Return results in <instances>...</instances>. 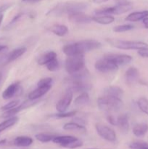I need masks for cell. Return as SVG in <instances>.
<instances>
[{"label":"cell","instance_id":"6da1fadb","mask_svg":"<svg viewBox=\"0 0 148 149\" xmlns=\"http://www.w3.org/2000/svg\"><path fill=\"white\" fill-rule=\"evenodd\" d=\"M89 73L86 68L81 72L71 76L68 80H66L68 90L73 93H84L90 90L92 87L89 80Z\"/></svg>","mask_w":148,"mask_h":149},{"label":"cell","instance_id":"7a4b0ae2","mask_svg":"<svg viewBox=\"0 0 148 149\" xmlns=\"http://www.w3.org/2000/svg\"><path fill=\"white\" fill-rule=\"evenodd\" d=\"M101 46V43L98 41L94 39H85L65 45L62 48V51L67 56H72L99 49Z\"/></svg>","mask_w":148,"mask_h":149},{"label":"cell","instance_id":"3957f363","mask_svg":"<svg viewBox=\"0 0 148 149\" xmlns=\"http://www.w3.org/2000/svg\"><path fill=\"white\" fill-rule=\"evenodd\" d=\"M87 8V4L84 2H76V1H67V2L59 3L55 7L51 9L46 15H47L59 16L63 14H72L75 13L83 12Z\"/></svg>","mask_w":148,"mask_h":149},{"label":"cell","instance_id":"277c9868","mask_svg":"<svg viewBox=\"0 0 148 149\" xmlns=\"http://www.w3.org/2000/svg\"><path fill=\"white\" fill-rule=\"evenodd\" d=\"M97 105L100 110L105 112H117L121 109L123 103L121 98L110 96H103L97 100Z\"/></svg>","mask_w":148,"mask_h":149},{"label":"cell","instance_id":"5b68a950","mask_svg":"<svg viewBox=\"0 0 148 149\" xmlns=\"http://www.w3.org/2000/svg\"><path fill=\"white\" fill-rule=\"evenodd\" d=\"M65 68L71 76L75 75L85 69V59L84 54L68 56L65 60Z\"/></svg>","mask_w":148,"mask_h":149},{"label":"cell","instance_id":"8992f818","mask_svg":"<svg viewBox=\"0 0 148 149\" xmlns=\"http://www.w3.org/2000/svg\"><path fill=\"white\" fill-rule=\"evenodd\" d=\"M132 9V5L130 3H121L117 4L115 6L106 8L101 9V10H96L94 12L96 15H121L130 11Z\"/></svg>","mask_w":148,"mask_h":149},{"label":"cell","instance_id":"52a82bcc","mask_svg":"<svg viewBox=\"0 0 148 149\" xmlns=\"http://www.w3.org/2000/svg\"><path fill=\"white\" fill-rule=\"evenodd\" d=\"M110 43L116 48L120 49H140L142 48L147 47L148 45L143 42L137 41H124V40H113Z\"/></svg>","mask_w":148,"mask_h":149},{"label":"cell","instance_id":"ba28073f","mask_svg":"<svg viewBox=\"0 0 148 149\" xmlns=\"http://www.w3.org/2000/svg\"><path fill=\"white\" fill-rule=\"evenodd\" d=\"M95 127L97 133L102 138L109 142H115L116 141V133L113 129L100 123L97 124Z\"/></svg>","mask_w":148,"mask_h":149},{"label":"cell","instance_id":"9c48e42d","mask_svg":"<svg viewBox=\"0 0 148 149\" xmlns=\"http://www.w3.org/2000/svg\"><path fill=\"white\" fill-rule=\"evenodd\" d=\"M96 69L102 73H108L116 71L118 68V65L113 61L103 57L102 59H100L95 63L94 65Z\"/></svg>","mask_w":148,"mask_h":149},{"label":"cell","instance_id":"30bf717a","mask_svg":"<svg viewBox=\"0 0 148 149\" xmlns=\"http://www.w3.org/2000/svg\"><path fill=\"white\" fill-rule=\"evenodd\" d=\"M73 93L71 90H68L63 97L57 102L56 105V109L59 113H63V112L66 111L72 102Z\"/></svg>","mask_w":148,"mask_h":149},{"label":"cell","instance_id":"8fae6325","mask_svg":"<svg viewBox=\"0 0 148 149\" xmlns=\"http://www.w3.org/2000/svg\"><path fill=\"white\" fill-rule=\"evenodd\" d=\"M104 58L113 61L118 66L129 64L132 61L131 56L129 55H125V54H106L104 55Z\"/></svg>","mask_w":148,"mask_h":149},{"label":"cell","instance_id":"7c38bea8","mask_svg":"<svg viewBox=\"0 0 148 149\" xmlns=\"http://www.w3.org/2000/svg\"><path fill=\"white\" fill-rule=\"evenodd\" d=\"M68 20L71 23H78V24H86V23H90L91 21H93L92 17L84 14L83 12L69 14L68 15Z\"/></svg>","mask_w":148,"mask_h":149},{"label":"cell","instance_id":"4fadbf2b","mask_svg":"<svg viewBox=\"0 0 148 149\" xmlns=\"http://www.w3.org/2000/svg\"><path fill=\"white\" fill-rule=\"evenodd\" d=\"M31 101H33V100H29L28 101H26L24 102V103H21L20 106H16V107L14 108V109H10V110L6 111H4V113H3V114L1 115V117L4 118V119H8V118L15 116V115H16L20 111H21L24 110L25 109H26V108L29 107V106H31L32 105L34 104V103Z\"/></svg>","mask_w":148,"mask_h":149},{"label":"cell","instance_id":"5bb4252c","mask_svg":"<svg viewBox=\"0 0 148 149\" xmlns=\"http://www.w3.org/2000/svg\"><path fill=\"white\" fill-rule=\"evenodd\" d=\"M139 77V73L137 68H134V67H131L126 72V84L129 86L133 85L137 82Z\"/></svg>","mask_w":148,"mask_h":149},{"label":"cell","instance_id":"9a60e30c","mask_svg":"<svg viewBox=\"0 0 148 149\" xmlns=\"http://www.w3.org/2000/svg\"><path fill=\"white\" fill-rule=\"evenodd\" d=\"M52 88V85L42 86V87H38L36 90H33L28 94V100H36L37 99L40 98L42 96L44 95L50 89Z\"/></svg>","mask_w":148,"mask_h":149},{"label":"cell","instance_id":"2e32d148","mask_svg":"<svg viewBox=\"0 0 148 149\" xmlns=\"http://www.w3.org/2000/svg\"><path fill=\"white\" fill-rule=\"evenodd\" d=\"M119 130L123 133L126 134L129 130V116L128 114H121L117 118V125Z\"/></svg>","mask_w":148,"mask_h":149},{"label":"cell","instance_id":"e0dca14e","mask_svg":"<svg viewBox=\"0 0 148 149\" xmlns=\"http://www.w3.org/2000/svg\"><path fill=\"white\" fill-rule=\"evenodd\" d=\"M19 88H20V85H19L18 82L13 83V84L9 85L8 87H7V88L4 90V91L3 92V99H4V100H9V99L14 97V96L17 94Z\"/></svg>","mask_w":148,"mask_h":149},{"label":"cell","instance_id":"ac0fdd59","mask_svg":"<svg viewBox=\"0 0 148 149\" xmlns=\"http://www.w3.org/2000/svg\"><path fill=\"white\" fill-rule=\"evenodd\" d=\"M104 95L121 98L123 95V90L118 86H110L104 90Z\"/></svg>","mask_w":148,"mask_h":149},{"label":"cell","instance_id":"d6986e66","mask_svg":"<svg viewBox=\"0 0 148 149\" xmlns=\"http://www.w3.org/2000/svg\"><path fill=\"white\" fill-rule=\"evenodd\" d=\"M26 52V47H20L17 48V49H13L12 51L10 52L7 56L5 57V61L6 63H11L12 61H15L17 58H20V56L23 55L25 52Z\"/></svg>","mask_w":148,"mask_h":149},{"label":"cell","instance_id":"ffe728a7","mask_svg":"<svg viewBox=\"0 0 148 149\" xmlns=\"http://www.w3.org/2000/svg\"><path fill=\"white\" fill-rule=\"evenodd\" d=\"M77 138L73 136H71V135H63V136H55V138L53 139V143L58 144V145L61 146L62 147H65L71 143L73 141H75Z\"/></svg>","mask_w":148,"mask_h":149},{"label":"cell","instance_id":"44dd1931","mask_svg":"<svg viewBox=\"0 0 148 149\" xmlns=\"http://www.w3.org/2000/svg\"><path fill=\"white\" fill-rule=\"evenodd\" d=\"M148 17V10H144L140 12H134V13H130L127 17H126V20L130 22H136L142 20L145 17Z\"/></svg>","mask_w":148,"mask_h":149},{"label":"cell","instance_id":"7402d4cb","mask_svg":"<svg viewBox=\"0 0 148 149\" xmlns=\"http://www.w3.org/2000/svg\"><path fill=\"white\" fill-rule=\"evenodd\" d=\"M93 21L102 25H108L113 23L115 17L110 15H95L92 17Z\"/></svg>","mask_w":148,"mask_h":149},{"label":"cell","instance_id":"603a6c76","mask_svg":"<svg viewBox=\"0 0 148 149\" xmlns=\"http://www.w3.org/2000/svg\"><path fill=\"white\" fill-rule=\"evenodd\" d=\"M133 133L135 136L138 138H142L145 136L148 131V125L146 123H139L135 125L133 127Z\"/></svg>","mask_w":148,"mask_h":149},{"label":"cell","instance_id":"cb8c5ba5","mask_svg":"<svg viewBox=\"0 0 148 149\" xmlns=\"http://www.w3.org/2000/svg\"><path fill=\"white\" fill-rule=\"evenodd\" d=\"M74 103L76 106L78 107H82V106H86L89 105L90 98L87 92H84L80 94L74 100Z\"/></svg>","mask_w":148,"mask_h":149},{"label":"cell","instance_id":"d4e9b609","mask_svg":"<svg viewBox=\"0 0 148 149\" xmlns=\"http://www.w3.org/2000/svg\"><path fill=\"white\" fill-rule=\"evenodd\" d=\"M33 143V139L28 136H19L14 140V144L17 147H28Z\"/></svg>","mask_w":148,"mask_h":149},{"label":"cell","instance_id":"484cf974","mask_svg":"<svg viewBox=\"0 0 148 149\" xmlns=\"http://www.w3.org/2000/svg\"><path fill=\"white\" fill-rule=\"evenodd\" d=\"M57 58L56 52L54 51H49V52H46V53L44 54L39 58L38 59V63L41 65H45L47 64L48 63L50 62L53 59Z\"/></svg>","mask_w":148,"mask_h":149},{"label":"cell","instance_id":"4316f807","mask_svg":"<svg viewBox=\"0 0 148 149\" xmlns=\"http://www.w3.org/2000/svg\"><path fill=\"white\" fill-rule=\"evenodd\" d=\"M50 31L59 36H63L68 33V27L65 25H54L50 28Z\"/></svg>","mask_w":148,"mask_h":149},{"label":"cell","instance_id":"83f0119b","mask_svg":"<svg viewBox=\"0 0 148 149\" xmlns=\"http://www.w3.org/2000/svg\"><path fill=\"white\" fill-rule=\"evenodd\" d=\"M18 117L17 116H12V117L8 118L7 120L4 121L3 122H1L0 124V132H1L2 131L5 130L7 128L11 127L12 126L15 125L17 122H18Z\"/></svg>","mask_w":148,"mask_h":149},{"label":"cell","instance_id":"f1b7e54d","mask_svg":"<svg viewBox=\"0 0 148 149\" xmlns=\"http://www.w3.org/2000/svg\"><path fill=\"white\" fill-rule=\"evenodd\" d=\"M56 135H52V134L46 133H39L35 135V138L37 141H40L41 143H48L53 141L54 138Z\"/></svg>","mask_w":148,"mask_h":149},{"label":"cell","instance_id":"f546056e","mask_svg":"<svg viewBox=\"0 0 148 149\" xmlns=\"http://www.w3.org/2000/svg\"><path fill=\"white\" fill-rule=\"evenodd\" d=\"M63 129L65 130H84L85 127L76 122H69L64 125Z\"/></svg>","mask_w":148,"mask_h":149},{"label":"cell","instance_id":"4dcf8cb0","mask_svg":"<svg viewBox=\"0 0 148 149\" xmlns=\"http://www.w3.org/2000/svg\"><path fill=\"white\" fill-rule=\"evenodd\" d=\"M137 105L139 109L143 113L148 115V99L146 97H140L137 101Z\"/></svg>","mask_w":148,"mask_h":149},{"label":"cell","instance_id":"1f68e13d","mask_svg":"<svg viewBox=\"0 0 148 149\" xmlns=\"http://www.w3.org/2000/svg\"><path fill=\"white\" fill-rule=\"evenodd\" d=\"M130 149H148V143L144 141H135L129 145Z\"/></svg>","mask_w":148,"mask_h":149},{"label":"cell","instance_id":"d6a6232c","mask_svg":"<svg viewBox=\"0 0 148 149\" xmlns=\"http://www.w3.org/2000/svg\"><path fill=\"white\" fill-rule=\"evenodd\" d=\"M76 111H72L69 112H63V113H58L56 114L51 115V117L56 118V119H63V118L72 117L76 114Z\"/></svg>","mask_w":148,"mask_h":149},{"label":"cell","instance_id":"836d02e7","mask_svg":"<svg viewBox=\"0 0 148 149\" xmlns=\"http://www.w3.org/2000/svg\"><path fill=\"white\" fill-rule=\"evenodd\" d=\"M46 67L49 71H55L57 70H58V68H59V63L58 60L56 58L53 59L52 61H51L50 62L48 63L47 64H46Z\"/></svg>","mask_w":148,"mask_h":149},{"label":"cell","instance_id":"e575fe53","mask_svg":"<svg viewBox=\"0 0 148 149\" xmlns=\"http://www.w3.org/2000/svg\"><path fill=\"white\" fill-rule=\"evenodd\" d=\"M133 29V26L131 24H124V25H120V26H115L113 28V31L117 32V33H120V32H125L130 31Z\"/></svg>","mask_w":148,"mask_h":149},{"label":"cell","instance_id":"d590c367","mask_svg":"<svg viewBox=\"0 0 148 149\" xmlns=\"http://www.w3.org/2000/svg\"><path fill=\"white\" fill-rule=\"evenodd\" d=\"M19 103V100H12V101L10 102V103H7L6 105L3 106L1 108V110L3 111H6L7 110H10V109H14L16 106H17Z\"/></svg>","mask_w":148,"mask_h":149},{"label":"cell","instance_id":"8d00e7d4","mask_svg":"<svg viewBox=\"0 0 148 149\" xmlns=\"http://www.w3.org/2000/svg\"><path fill=\"white\" fill-rule=\"evenodd\" d=\"M53 80L50 77H46V78L41 79L38 82V87H42V86H47V85H52Z\"/></svg>","mask_w":148,"mask_h":149},{"label":"cell","instance_id":"74e56055","mask_svg":"<svg viewBox=\"0 0 148 149\" xmlns=\"http://www.w3.org/2000/svg\"><path fill=\"white\" fill-rule=\"evenodd\" d=\"M83 146V142L81 141H80L79 139L77 138L75 141H73L71 142V143L68 144L65 148H71V149H73V148H79V147H81Z\"/></svg>","mask_w":148,"mask_h":149},{"label":"cell","instance_id":"f35d334b","mask_svg":"<svg viewBox=\"0 0 148 149\" xmlns=\"http://www.w3.org/2000/svg\"><path fill=\"white\" fill-rule=\"evenodd\" d=\"M23 13H19V14H17V15H15V17H13V19H12V20L10 22V23H9V24L7 25V27H6V28H7H7H8V29H10V27H12V26L13 25H14L15 23H16V22H17V21H18V20H19V19H20V17H21L22 16H23Z\"/></svg>","mask_w":148,"mask_h":149},{"label":"cell","instance_id":"ab89813d","mask_svg":"<svg viewBox=\"0 0 148 149\" xmlns=\"http://www.w3.org/2000/svg\"><path fill=\"white\" fill-rule=\"evenodd\" d=\"M138 55L142 58H148V47L138 49Z\"/></svg>","mask_w":148,"mask_h":149},{"label":"cell","instance_id":"60d3db41","mask_svg":"<svg viewBox=\"0 0 148 149\" xmlns=\"http://www.w3.org/2000/svg\"><path fill=\"white\" fill-rule=\"evenodd\" d=\"M107 120L108 121V122L110 124V125H114V126H116V125H117V119H115L113 115L107 114Z\"/></svg>","mask_w":148,"mask_h":149},{"label":"cell","instance_id":"b9f144b4","mask_svg":"<svg viewBox=\"0 0 148 149\" xmlns=\"http://www.w3.org/2000/svg\"><path fill=\"white\" fill-rule=\"evenodd\" d=\"M10 7H11V4H6L1 5V7H0V15H1L4 12H5L6 10H8Z\"/></svg>","mask_w":148,"mask_h":149},{"label":"cell","instance_id":"7bdbcfd3","mask_svg":"<svg viewBox=\"0 0 148 149\" xmlns=\"http://www.w3.org/2000/svg\"><path fill=\"white\" fill-rule=\"evenodd\" d=\"M142 23H143L145 29H148V17H146L142 19Z\"/></svg>","mask_w":148,"mask_h":149},{"label":"cell","instance_id":"ee69618b","mask_svg":"<svg viewBox=\"0 0 148 149\" xmlns=\"http://www.w3.org/2000/svg\"><path fill=\"white\" fill-rule=\"evenodd\" d=\"M107 1H109V0H93V1L96 4H102V3L106 2Z\"/></svg>","mask_w":148,"mask_h":149},{"label":"cell","instance_id":"f6af8a7d","mask_svg":"<svg viewBox=\"0 0 148 149\" xmlns=\"http://www.w3.org/2000/svg\"><path fill=\"white\" fill-rule=\"evenodd\" d=\"M7 47L4 46V45H0V52H1V51L4 50V49H7Z\"/></svg>","mask_w":148,"mask_h":149},{"label":"cell","instance_id":"bcb514c9","mask_svg":"<svg viewBox=\"0 0 148 149\" xmlns=\"http://www.w3.org/2000/svg\"><path fill=\"white\" fill-rule=\"evenodd\" d=\"M3 17H4V16H3V15H0V26H1V22H2L3 20Z\"/></svg>","mask_w":148,"mask_h":149},{"label":"cell","instance_id":"7dc6e473","mask_svg":"<svg viewBox=\"0 0 148 149\" xmlns=\"http://www.w3.org/2000/svg\"><path fill=\"white\" fill-rule=\"evenodd\" d=\"M0 79H1V74H0Z\"/></svg>","mask_w":148,"mask_h":149},{"label":"cell","instance_id":"c3c4849f","mask_svg":"<svg viewBox=\"0 0 148 149\" xmlns=\"http://www.w3.org/2000/svg\"><path fill=\"white\" fill-rule=\"evenodd\" d=\"M88 149H94V148H88Z\"/></svg>","mask_w":148,"mask_h":149}]
</instances>
